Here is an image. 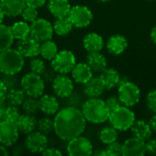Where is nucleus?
I'll return each mask as SVG.
<instances>
[{
  "mask_svg": "<svg viewBox=\"0 0 156 156\" xmlns=\"http://www.w3.org/2000/svg\"><path fill=\"white\" fill-rule=\"evenodd\" d=\"M86 119L81 111L75 107H66L56 113L54 132L63 141H69L83 133Z\"/></svg>",
  "mask_w": 156,
  "mask_h": 156,
  "instance_id": "1",
  "label": "nucleus"
},
{
  "mask_svg": "<svg viewBox=\"0 0 156 156\" xmlns=\"http://www.w3.org/2000/svg\"><path fill=\"white\" fill-rule=\"evenodd\" d=\"M87 122L99 124L109 120L110 111L104 101L99 98H90L82 105L81 110Z\"/></svg>",
  "mask_w": 156,
  "mask_h": 156,
  "instance_id": "2",
  "label": "nucleus"
},
{
  "mask_svg": "<svg viewBox=\"0 0 156 156\" xmlns=\"http://www.w3.org/2000/svg\"><path fill=\"white\" fill-rule=\"evenodd\" d=\"M25 64L24 56L14 48H7L0 52V72L4 75L19 73Z\"/></svg>",
  "mask_w": 156,
  "mask_h": 156,
  "instance_id": "3",
  "label": "nucleus"
},
{
  "mask_svg": "<svg viewBox=\"0 0 156 156\" xmlns=\"http://www.w3.org/2000/svg\"><path fill=\"white\" fill-rule=\"evenodd\" d=\"M109 122L116 130L124 132L132 128L135 122V114L129 107L121 105L110 112Z\"/></svg>",
  "mask_w": 156,
  "mask_h": 156,
  "instance_id": "4",
  "label": "nucleus"
},
{
  "mask_svg": "<svg viewBox=\"0 0 156 156\" xmlns=\"http://www.w3.org/2000/svg\"><path fill=\"white\" fill-rule=\"evenodd\" d=\"M21 89L27 97L39 98L43 95L45 82L40 75L34 72L27 73L21 79Z\"/></svg>",
  "mask_w": 156,
  "mask_h": 156,
  "instance_id": "5",
  "label": "nucleus"
},
{
  "mask_svg": "<svg viewBox=\"0 0 156 156\" xmlns=\"http://www.w3.org/2000/svg\"><path fill=\"white\" fill-rule=\"evenodd\" d=\"M118 97L122 105L133 107L140 101L141 91L139 87L131 81H124L120 84Z\"/></svg>",
  "mask_w": 156,
  "mask_h": 156,
  "instance_id": "6",
  "label": "nucleus"
},
{
  "mask_svg": "<svg viewBox=\"0 0 156 156\" xmlns=\"http://www.w3.org/2000/svg\"><path fill=\"white\" fill-rule=\"evenodd\" d=\"M76 65L75 55L69 50L58 51L55 58L51 60V68L59 74H68L71 72Z\"/></svg>",
  "mask_w": 156,
  "mask_h": 156,
  "instance_id": "7",
  "label": "nucleus"
},
{
  "mask_svg": "<svg viewBox=\"0 0 156 156\" xmlns=\"http://www.w3.org/2000/svg\"><path fill=\"white\" fill-rule=\"evenodd\" d=\"M54 34L53 25L44 18H37L30 25V37L42 43L52 38Z\"/></svg>",
  "mask_w": 156,
  "mask_h": 156,
  "instance_id": "8",
  "label": "nucleus"
},
{
  "mask_svg": "<svg viewBox=\"0 0 156 156\" xmlns=\"http://www.w3.org/2000/svg\"><path fill=\"white\" fill-rule=\"evenodd\" d=\"M68 17L72 23L73 27L82 28L88 27L91 23L93 19V14L90 8L85 5H75L70 8Z\"/></svg>",
  "mask_w": 156,
  "mask_h": 156,
  "instance_id": "9",
  "label": "nucleus"
},
{
  "mask_svg": "<svg viewBox=\"0 0 156 156\" xmlns=\"http://www.w3.org/2000/svg\"><path fill=\"white\" fill-rule=\"evenodd\" d=\"M19 130L16 122L3 120L0 122V144L6 147L13 146L19 138Z\"/></svg>",
  "mask_w": 156,
  "mask_h": 156,
  "instance_id": "10",
  "label": "nucleus"
},
{
  "mask_svg": "<svg viewBox=\"0 0 156 156\" xmlns=\"http://www.w3.org/2000/svg\"><path fill=\"white\" fill-rule=\"evenodd\" d=\"M92 144L90 141L81 135L69 141L67 152L70 156H89L92 154Z\"/></svg>",
  "mask_w": 156,
  "mask_h": 156,
  "instance_id": "11",
  "label": "nucleus"
},
{
  "mask_svg": "<svg viewBox=\"0 0 156 156\" xmlns=\"http://www.w3.org/2000/svg\"><path fill=\"white\" fill-rule=\"evenodd\" d=\"M24 145L30 153L41 154L48 146V139L46 134L34 131L27 134Z\"/></svg>",
  "mask_w": 156,
  "mask_h": 156,
  "instance_id": "12",
  "label": "nucleus"
},
{
  "mask_svg": "<svg viewBox=\"0 0 156 156\" xmlns=\"http://www.w3.org/2000/svg\"><path fill=\"white\" fill-rule=\"evenodd\" d=\"M52 88L56 96L59 98H68L72 94L74 85L72 80L69 76L66 74H59L55 77Z\"/></svg>",
  "mask_w": 156,
  "mask_h": 156,
  "instance_id": "13",
  "label": "nucleus"
},
{
  "mask_svg": "<svg viewBox=\"0 0 156 156\" xmlns=\"http://www.w3.org/2000/svg\"><path fill=\"white\" fill-rule=\"evenodd\" d=\"M16 49L24 56V58H35L39 55L40 43L30 36L18 40Z\"/></svg>",
  "mask_w": 156,
  "mask_h": 156,
  "instance_id": "14",
  "label": "nucleus"
},
{
  "mask_svg": "<svg viewBox=\"0 0 156 156\" xmlns=\"http://www.w3.org/2000/svg\"><path fill=\"white\" fill-rule=\"evenodd\" d=\"M146 154L145 142L136 137L130 138L122 144V155L144 156Z\"/></svg>",
  "mask_w": 156,
  "mask_h": 156,
  "instance_id": "15",
  "label": "nucleus"
},
{
  "mask_svg": "<svg viewBox=\"0 0 156 156\" xmlns=\"http://www.w3.org/2000/svg\"><path fill=\"white\" fill-rule=\"evenodd\" d=\"M26 5L25 0H0V6L5 16L9 17L21 15Z\"/></svg>",
  "mask_w": 156,
  "mask_h": 156,
  "instance_id": "16",
  "label": "nucleus"
},
{
  "mask_svg": "<svg viewBox=\"0 0 156 156\" xmlns=\"http://www.w3.org/2000/svg\"><path fill=\"white\" fill-rule=\"evenodd\" d=\"M39 111L44 114L51 116L56 114L59 111V103L55 96L52 95H42L38 100Z\"/></svg>",
  "mask_w": 156,
  "mask_h": 156,
  "instance_id": "17",
  "label": "nucleus"
},
{
  "mask_svg": "<svg viewBox=\"0 0 156 156\" xmlns=\"http://www.w3.org/2000/svg\"><path fill=\"white\" fill-rule=\"evenodd\" d=\"M71 74L73 80L80 84L86 83L93 77V71L87 63H76Z\"/></svg>",
  "mask_w": 156,
  "mask_h": 156,
  "instance_id": "18",
  "label": "nucleus"
},
{
  "mask_svg": "<svg viewBox=\"0 0 156 156\" xmlns=\"http://www.w3.org/2000/svg\"><path fill=\"white\" fill-rule=\"evenodd\" d=\"M48 8L56 18H61L68 16L71 5L69 0H48Z\"/></svg>",
  "mask_w": 156,
  "mask_h": 156,
  "instance_id": "19",
  "label": "nucleus"
},
{
  "mask_svg": "<svg viewBox=\"0 0 156 156\" xmlns=\"http://www.w3.org/2000/svg\"><path fill=\"white\" fill-rule=\"evenodd\" d=\"M83 85V91L90 98H99L106 90L100 77H92Z\"/></svg>",
  "mask_w": 156,
  "mask_h": 156,
  "instance_id": "20",
  "label": "nucleus"
},
{
  "mask_svg": "<svg viewBox=\"0 0 156 156\" xmlns=\"http://www.w3.org/2000/svg\"><path fill=\"white\" fill-rule=\"evenodd\" d=\"M128 47V42L125 37L122 35H113L107 41L108 51L115 56L122 54Z\"/></svg>",
  "mask_w": 156,
  "mask_h": 156,
  "instance_id": "21",
  "label": "nucleus"
},
{
  "mask_svg": "<svg viewBox=\"0 0 156 156\" xmlns=\"http://www.w3.org/2000/svg\"><path fill=\"white\" fill-rule=\"evenodd\" d=\"M16 124L21 133L28 134L35 131L37 125V121L34 115L24 113L20 114L19 118L16 122Z\"/></svg>",
  "mask_w": 156,
  "mask_h": 156,
  "instance_id": "22",
  "label": "nucleus"
},
{
  "mask_svg": "<svg viewBox=\"0 0 156 156\" xmlns=\"http://www.w3.org/2000/svg\"><path fill=\"white\" fill-rule=\"evenodd\" d=\"M132 133L133 134V137H136L138 139H141L144 142L148 141L153 133V130L149 124V122H146L144 120H138L135 121L133 124Z\"/></svg>",
  "mask_w": 156,
  "mask_h": 156,
  "instance_id": "23",
  "label": "nucleus"
},
{
  "mask_svg": "<svg viewBox=\"0 0 156 156\" xmlns=\"http://www.w3.org/2000/svg\"><path fill=\"white\" fill-rule=\"evenodd\" d=\"M86 63L90 66L93 72L101 73L107 69V59L100 52H89L86 58Z\"/></svg>",
  "mask_w": 156,
  "mask_h": 156,
  "instance_id": "24",
  "label": "nucleus"
},
{
  "mask_svg": "<svg viewBox=\"0 0 156 156\" xmlns=\"http://www.w3.org/2000/svg\"><path fill=\"white\" fill-rule=\"evenodd\" d=\"M103 46V38L97 33H90L83 39V47L88 52H100Z\"/></svg>",
  "mask_w": 156,
  "mask_h": 156,
  "instance_id": "25",
  "label": "nucleus"
},
{
  "mask_svg": "<svg viewBox=\"0 0 156 156\" xmlns=\"http://www.w3.org/2000/svg\"><path fill=\"white\" fill-rule=\"evenodd\" d=\"M100 79L101 80L106 90H112L120 84V74L112 68L105 69L102 72H101Z\"/></svg>",
  "mask_w": 156,
  "mask_h": 156,
  "instance_id": "26",
  "label": "nucleus"
},
{
  "mask_svg": "<svg viewBox=\"0 0 156 156\" xmlns=\"http://www.w3.org/2000/svg\"><path fill=\"white\" fill-rule=\"evenodd\" d=\"M14 36L11 30V27L4 24H0V52L10 48L14 42Z\"/></svg>",
  "mask_w": 156,
  "mask_h": 156,
  "instance_id": "27",
  "label": "nucleus"
},
{
  "mask_svg": "<svg viewBox=\"0 0 156 156\" xmlns=\"http://www.w3.org/2000/svg\"><path fill=\"white\" fill-rule=\"evenodd\" d=\"M26 99V93L22 89L17 88H12L9 89L6 94L5 101L8 105H14V106H21Z\"/></svg>",
  "mask_w": 156,
  "mask_h": 156,
  "instance_id": "28",
  "label": "nucleus"
},
{
  "mask_svg": "<svg viewBox=\"0 0 156 156\" xmlns=\"http://www.w3.org/2000/svg\"><path fill=\"white\" fill-rule=\"evenodd\" d=\"M58 47L55 42H53L51 39L44 41L40 44V52L39 55L46 59V60H52L55 56L58 54Z\"/></svg>",
  "mask_w": 156,
  "mask_h": 156,
  "instance_id": "29",
  "label": "nucleus"
},
{
  "mask_svg": "<svg viewBox=\"0 0 156 156\" xmlns=\"http://www.w3.org/2000/svg\"><path fill=\"white\" fill-rule=\"evenodd\" d=\"M73 28V25L69 19V17H61L57 18L53 24L54 32L58 36H66L68 35Z\"/></svg>",
  "mask_w": 156,
  "mask_h": 156,
  "instance_id": "30",
  "label": "nucleus"
},
{
  "mask_svg": "<svg viewBox=\"0 0 156 156\" xmlns=\"http://www.w3.org/2000/svg\"><path fill=\"white\" fill-rule=\"evenodd\" d=\"M13 36L16 39H24L30 36V25L24 21H17L11 26Z\"/></svg>",
  "mask_w": 156,
  "mask_h": 156,
  "instance_id": "31",
  "label": "nucleus"
},
{
  "mask_svg": "<svg viewBox=\"0 0 156 156\" xmlns=\"http://www.w3.org/2000/svg\"><path fill=\"white\" fill-rule=\"evenodd\" d=\"M99 138L101 142L104 144H109L113 142H116L118 139V130L114 127H104L101 130Z\"/></svg>",
  "mask_w": 156,
  "mask_h": 156,
  "instance_id": "32",
  "label": "nucleus"
},
{
  "mask_svg": "<svg viewBox=\"0 0 156 156\" xmlns=\"http://www.w3.org/2000/svg\"><path fill=\"white\" fill-rule=\"evenodd\" d=\"M21 106H22L23 112L25 113L30 114V115H35L37 113V112L39 110L38 100H37V98H34V97L26 98Z\"/></svg>",
  "mask_w": 156,
  "mask_h": 156,
  "instance_id": "33",
  "label": "nucleus"
},
{
  "mask_svg": "<svg viewBox=\"0 0 156 156\" xmlns=\"http://www.w3.org/2000/svg\"><path fill=\"white\" fill-rule=\"evenodd\" d=\"M37 128L38 132L48 135L54 131V121L48 117L41 118L40 120L37 121Z\"/></svg>",
  "mask_w": 156,
  "mask_h": 156,
  "instance_id": "34",
  "label": "nucleus"
},
{
  "mask_svg": "<svg viewBox=\"0 0 156 156\" xmlns=\"http://www.w3.org/2000/svg\"><path fill=\"white\" fill-rule=\"evenodd\" d=\"M19 116H20V112H19L17 106L8 105L6 107H4V118H3V120L16 122L17 121V119L19 118Z\"/></svg>",
  "mask_w": 156,
  "mask_h": 156,
  "instance_id": "35",
  "label": "nucleus"
},
{
  "mask_svg": "<svg viewBox=\"0 0 156 156\" xmlns=\"http://www.w3.org/2000/svg\"><path fill=\"white\" fill-rule=\"evenodd\" d=\"M30 69H31V72H34L38 75H42L45 72L46 65L41 58L35 57V58H32L30 61Z\"/></svg>",
  "mask_w": 156,
  "mask_h": 156,
  "instance_id": "36",
  "label": "nucleus"
},
{
  "mask_svg": "<svg viewBox=\"0 0 156 156\" xmlns=\"http://www.w3.org/2000/svg\"><path fill=\"white\" fill-rule=\"evenodd\" d=\"M23 19L27 22H30L32 23L33 21H35L37 18L38 13L37 8L29 6V5H26V7L24 8L22 14H21Z\"/></svg>",
  "mask_w": 156,
  "mask_h": 156,
  "instance_id": "37",
  "label": "nucleus"
},
{
  "mask_svg": "<svg viewBox=\"0 0 156 156\" xmlns=\"http://www.w3.org/2000/svg\"><path fill=\"white\" fill-rule=\"evenodd\" d=\"M107 156H119L122 154V144L113 142L112 144H107V148L105 149Z\"/></svg>",
  "mask_w": 156,
  "mask_h": 156,
  "instance_id": "38",
  "label": "nucleus"
},
{
  "mask_svg": "<svg viewBox=\"0 0 156 156\" xmlns=\"http://www.w3.org/2000/svg\"><path fill=\"white\" fill-rule=\"evenodd\" d=\"M146 104L148 109L153 112L154 113H156V90H151L146 97Z\"/></svg>",
  "mask_w": 156,
  "mask_h": 156,
  "instance_id": "39",
  "label": "nucleus"
},
{
  "mask_svg": "<svg viewBox=\"0 0 156 156\" xmlns=\"http://www.w3.org/2000/svg\"><path fill=\"white\" fill-rule=\"evenodd\" d=\"M105 103H106V106L108 108V110L110 111V112L113 110H115L116 108H118L119 106L122 105V102L119 99V97H116V96H112V97H109L106 101H105Z\"/></svg>",
  "mask_w": 156,
  "mask_h": 156,
  "instance_id": "40",
  "label": "nucleus"
},
{
  "mask_svg": "<svg viewBox=\"0 0 156 156\" xmlns=\"http://www.w3.org/2000/svg\"><path fill=\"white\" fill-rule=\"evenodd\" d=\"M146 154L156 155V139H149L145 143Z\"/></svg>",
  "mask_w": 156,
  "mask_h": 156,
  "instance_id": "41",
  "label": "nucleus"
},
{
  "mask_svg": "<svg viewBox=\"0 0 156 156\" xmlns=\"http://www.w3.org/2000/svg\"><path fill=\"white\" fill-rule=\"evenodd\" d=\"M7 91H8V88H7L6 84L4 82L3 80H0V104H2V105L5 101Z\"/></svg>",
  "mask_w": 156,
  "mask_h": 156,
  "instance_id": "42",
  "label": "nucleus"
},
{
  "mask_svg": "<svg viewBox=\"0 0 156 156\" xmlns=\"http://www.w3.org/2000/svg\"><path fill=\"white\" fill-rule=\"evenodd\" d=\"M41 154L44 156H61L62 153L57 149V148H53V147H47L42 153Z\"/></svg>",
  "mask_w": 156,
  "mask_h": 156,
  "instance_id": "43",
  "label": "nucleus"
},
{
  "mask_svg": "<svg viewBox=\"0 0 156 156\" xmlns=\"http://www.w3.org/2000/svg\"><path fill=\"white\" fill-rule=\"evenodd\" d=\"M27 5L35 7V8H39L41 6H43L45 5V3L47 2V0H25Z\"/></svg>",
  "mask_w": 156,
  "mask_h": 156,
  "instance_id": "44",
  "label": "nucleus"
},
{
  "mask_svg": "<svg viewBox=\"0 0 156 156\" xmlns=\"http://www.w3.org/2000/svg\"><path fill=\"white\" fill-rule=\"evenodd\" d=\"M23 149H24V147H23L22 145H17V146H16V147L13 149V151H12V154H13L14 155H18V154H21L23 153Z\"/></svg>",
  "mask_w": 156,
  "mask_h": 156,
  "instance_id": "45",
  "label": "nucleus"
},
{
  "mask_svg": "<svg viewBox=\"0 0 156 156\" xmlns=\"http://www.w3.org/2000/svg\"><path fill=\"white\" fill-rule=\"evenodd\" d=\"M149 124H150L153 132L156 133V113H154V115L151 118V120L149 122Z\"/></svg>",
  "mask_w": 156,
  "mask_h": 156,
  "instance_id": "46",
  "label": "nucleus"
},
{
  "mask_svg": "<svg viewBox=\"0 0 156 156\" xmlns=\"http://www.w3.org/2000/svg\"><path fill=\"white\" fill-rule=\"evenodd\" d=\"M9 155V152L6 149V146L0 144V156H7Z\"/></svg>",
  "mask_w": 156,
  "mask_h": 156,
  "instance_id": "47",
  "label": "nucleus"
},
{
  "mask_svg": "<svg viewBox=\"0 0 156 156\" xmlns=\"http://www.w3.org/2000/svg\"><path fill=\"white\" fill-rule=\"evenodd\" d=\"M150 36H151V39L153 40V42L156 44V26L152 29Z\"/></svg>",
  "mask_w": 156,
  "mask_h": 156,
  "instance_id": "48",
  "label": "nucleus"
},
{
  "mask_svg": "<svg viewBox=\"0 0 156 156\" xmlns=\"http://www.w3.org/2000/svg\"><path fill=\"white\" fill-rule=\"evenodd\" d=\"M94 154H95V155H99V156H107V154H106V152H105V150H101V151L96 152V153H95Z\"/></svg>",
  "mask_w": 156,
  "mask_h": 156,
  "instance_id": "49",
  "label": "nucleus"
},
{
  "mask_svg": "<svg viewBox=\"0 0 156 156\" xmlns=\"http://www.w3.org/2000/svg\"><path fill=\"white\" fill-rule=\"evenodd\" d=\"M4 118V107L2 104H0V122L3 121Z\"/></svg>",
  "mask_w": 156,
  "mask_h": 156,
  "instance_id": "50",
  "label": "nucleus"
},
{
  "mask_svg": "<svg viewBox=\"0 0 156 156\" xmlns=\"http://www.w3.org/2000/svg\"><path fill=\"white\" fill-rule=\"evenodd\" d=\"M4 17H5V14H4V12H3V10H2V8H1V6H0V24L3 22Z\"/></svg>",
  "mask_w": 156,
  "mask_h": 156,
  "instance_id": "51",
  "label": "nucleus"
},
{
  "mask_svg": "<svg viewBox=\"0 0 156 156\" xmlns=\"http://www.w3.org/2000/svg\"><path fill=\"white\" fill-rule=\"evenodd\" d=\"M99 1H101V2H108L110 0H99Z\"/></svg>",
  "mask_w": 156,
  "mask_h": 156,
  "instance_id": "52",
  "label": "nucleus"
},
{
  "mask_svg": "<svg viewBox=\"0 0 156 156\" xmlns=\"http://www.w3.org/2000/svg\"><path fill=\"white\" fill-rule=\"evenodd\" d=\"M149 1H153V0H149Z\"/></svg>",
  "mask_w": 156,
  "mask_h": 156,
  "instance_id": "53",
  "label": "nucleus"
}]
</instances>
